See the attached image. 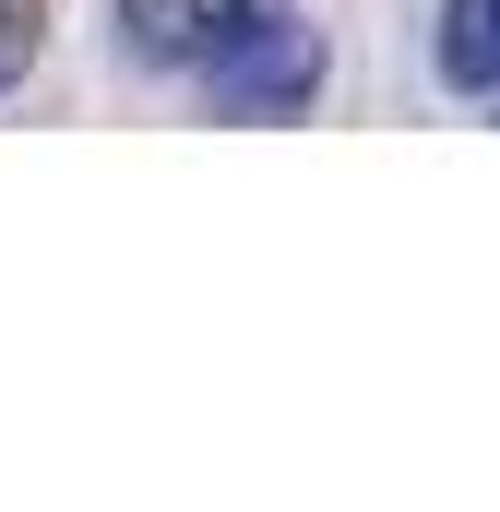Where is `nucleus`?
I'll return each instance as SVG.
<instances>
[{
    "label": "nucleus",
    "mask_w": 500,
    "mask_h": 512,
    "mask_svg": "<svg viewBox=\"0 0 500 512\" xmlns=\"http://www.w3.org/2000/svg\"><path fill=\"white\" fill-rule=\"evenodd\" d=\"M191 60H203L215 108H239V120H274V108H310V96H322V36H310L298 12H274V0L215 12Z\"/></svg>",
    "instance_id": "1"
},
{
    "label": "nucleus",
    "mask_w": 500,
    "mask_h": 512,
    "mask_svg": "<svg viewBox=\"0 0 500 512\" xmlns=\"http://www.w3.org/2000/svg\"><path fill=\"white\" fill-rule=\"evenodd\" d=\"M441 84L465 96L500 84V0H441Z\"/></svg>",
    "instance_id": "2"
},
{
    "label": "nucleus",
    "mask_w": 500,
    "mask_h": 512,
    "mask_svg": "<svg viewBox=\"0 0 500 512\" xmlns=\"http://www.w3.org/2000/svg\"><path fill=\"white\" fill-rule=\"evenodd\" d=\"M203 24H215L203 0H120V36L143 48V60H191V48H203Z\"/></svg>",
    "instance_id": "3"
},
{
    "label": "nucleus",
    "mask_w": 500,
    "mask_h": 512,
    "mask_svg": "<svg viewBox=\"0 0 500 512\" xmlns=\"http://www.w3.org/2000/svg\"><path fill=\"white\" fill-rule=\"evenodd\" d=\"M36 48H48V0H0V84H24Z\"/></svg>",
    "instance_id": "4"
}]
</instances>
